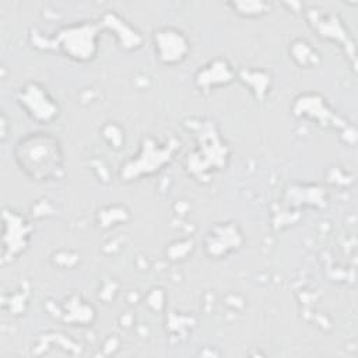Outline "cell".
I'll return each instance as SVG.
<instances>
[{"instance_id": "obj_1", "label": "cell", "mask_w": 358, "mask_h": 358, "mask_svg": "<svg viewBox=\"0 0 358 358\" xmlns=\"http://www.w3.org/2000/svg\"><path fill=\"white\" fill-rule=\"evenodd\" d=\"M48 133H35L17 147V161L29 176L48 180L62 169V154L56 140Z\"/></svg>"}]
</instances>
